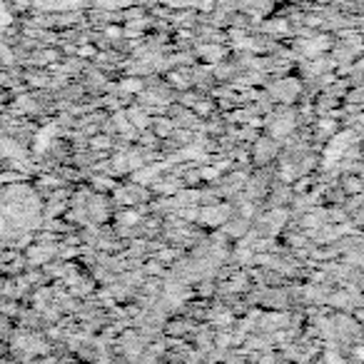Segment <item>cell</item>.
<instances>
[{
	"label": "cell",
	"instance_id": "cell-5",
	"mask_svg": "<svg viewBox=\"0 0 364 364\" xmlns=\"http://www.w3.org/2000/svg\"><path fill=\"white\" fill-rule=\"evenodd\" d=\"M87 147H90V150H97V152H110L112 150V137L97 130V132H92V135H87Z\"/></svg>",
	"mask_w": 364,
	"mask_h": 364
},
{
	"label": "cell",
	"instance_id": "cell-2",
	"mask_svg": "<svg viewBox=\"0 0 364 364\" xmlns=\"http://www.w3.org/2000/svg\"><path fill=\"white\" fill-rule=\"evenodd\" d=\"M337 185L342 188L344 195L364 193V177L362 175H354V172H342V175L337 177Z\"/></svg>",
	"mask_w": 364,
	"mask_h": 364
},
{
	"label": "cell",
	"instance_id": "cell-3",
	"mask_svg": "<svg viewBox=\"0 0 364 364\" xmlns=\"http://www.w3.org/2000/svg\"><path fill=\"white\" fill-rule=\"evenodd\" d=\"M190 110H193L200 120H205V117H210L213 112H218V105H215V97H210L208 92H203V95L190 105Z\"/></svg>",
	"mask_w": 364,
	"mask_h": 364
},
{
	"label": "cell",
	"instance_id": "cell-4",
	"mask_svg": "<svg viewBox=\"0 0 364 364\" xmlns=\"http://www.w3.org/2000/svg\"><path fill=\"white\" fill-rule=\"evenodd\" d=\"M150 130L155 132V135L162 140V137L172 135V130H175V122H172L170 115H155L150 120Z\"/></svg>",
	"mask_w": 364,
	"mask_h": 364
},
{
	"label": "cell",
	"instance_id": "cell-1",
	"mask_svg": "<svg viewBox=\"0 0 364 364\" xmlns=\"http://www.w3.org/2000/svg\"><path fill=\"white\" fill-rule=\"evenodd\" d=\"M87 185H90L92 193H105L110 195L112 190L120 185V180L117 177H112L110 172H87Z\"/></svg>",
	"mask_w": 364,
	"mask_h": 364
}]
</instances>
